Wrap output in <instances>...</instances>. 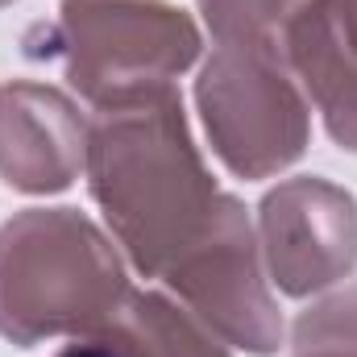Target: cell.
Listing matches in <instances>:
<instances>
[{
    "label": "cell",
    "mask_w": 357,
    "mask_h": 357,
    "mask_svg": "<svg viewBox=\"0 0 357 357\" xmlns=\"http://www.w3.org/2000/svg\"><path fill=\"white\" fill-rule=\"evenodd\" d=\"M129 295L112 241L75 208H25L0 225V337L29 349L100 337Z\"/></svg>",
    "instance_id": "obj_2"
},
{
    "label": "cell",
    "mask_w": 357,
    "mask_h": 357,
    "mask_svg": "<svg viewBox=\"0 0 357 357\" xmlns=\"http://www.w3.org/2000/svg\"><path fill=\"white\" fill-rule=\"evenodd\" d=\"M0 4H13V0H0Z\"/></svg>",
    "instance_id": "obj_14"
},
{
    "label": "cell",
    "mask_w": 357,
    "mask_h": 357,
    "mask_svg": "<svg viewBox=\"0 0 357 357\" xmlns=\"http://www.w3.org/2000/svg\"><path fill=\"white\" fill-rule=\"evenodd\" d=\"M88 158V121L50 84H0V178L29 195L71 187Z\"/></svg>",
    "instance_id": "obj_7"
},
{
    "label": "cell",
    "mask_w": 357,
    "mask_h": 357,
    "mask_svg": "<svg viewBox=\"0 0 357 357\" xmlns=\"http://www.w3.org/2000/svg\"><path fill=\"white\" fill-rule=\"evenodd\" d=\"M33 59H59L96 108L171 88L199 59L195 21L162 0H63L59 21L25 38Z\"/></svg>",
    "instance_id": "obj_3"
},
{
    "label": "cell",
    "mask_w": 357,
    "mask_h": 357,
    "mask_svg": "<svg viewBox=\"0 0 357 357\" xmlns=\"http://www.w3.org/2000/svg\"><path fill=\"white\" fill-rule=\"evenodd\" d=\"M84 171L112 237L150 278L167 274L220 199L175 88L96 108Z\"/></svg>",
    "instance_id": "obj_1"
},
{
    "label": "cell",
    "mask_w": 357,
    "mask_h": 357,
    "mask_svg": "<svg viewBox=\"0 0 357 357\" xmlns=\"http://www.w3.org/2000/svg\"><path fill=\"white\" fill-rule=\"evenodd\" d=\"M295 357H357V354H333V349H320V354H295Z\"/></svg>",
    "instance_id": "obj_13"
},
{
    "label": "cell",
    "mask_w": 357,
    "mask_h": 357,
    "mask_svg": "<svg viewBox=\"0 0 357 357\" xmlns=\"http://www.w3.org/2000/svg\"><path fill=\"white\" fill-rule=\"evenodd\" d=\"M278 50L303 96L320 108L337 146L357 154V54L337 38L324 0H307L278 38Z\"/></svg>",
    "instance_id": "obj_8"
},
{
    "label": "cell",
    "mask_w": 357,
    "mask_h": 357,
    "mask_svg": "<svg viewBox=\"0 0 357 357\" xmlns=\"http://www.w3.org/2000/svg\"><path fill=\"white\" fill-rule=\"evenodd\" d=\"M54 357H121L108 341H100V337H75V345H67V349H59Z\"/></svg>",
    "instance_id": "obj_12"
},
{
    "label": "cell",
    "mask_w": 357,
    "mask_h": 357,
    "mask_svg": "<svg viewBox=\"0 0 357 357\" xmlns=\"http://www.w3.org/2000/svg\"><path fill=\"white\" fill-rule=\"evenodd\" d=\"M162 278L225 345L262 357L282 345V316L266 291L258 241L241 199L220 191L208 225Z\"/></svg>",
    "instance_id": "obj_5"
},
{
    "label": "cell",
    "mask_w": 357,
    "mask_h": 357,
    "mask_svg": "<svg viewBox=\"0 0 357 357\" xmlns=\"http://www.w3.org/2000/svg\"><path fill=\"white\" fill-rule=\"evenodd\" d=\"M303 4L307 0H199L216 42H270V46H278L282 29Z\"/></svg>",
    "instance_id": "obj_10"
},
{
    "label": "cell",
    "mask_w": 357,
    "mask_h": 357,
    "mask_svg": "<svg viewBox=\"0 0 357 357\" xmlns=\"http://www.w3.org/2000/svg\"><path fill=\"white\" fill-rule=\"evenodd\" d=\"M121 357H229L220 337L158 291H133L100 333Z\"/></svg>",
    "instance_id": "obj_9"
},
{
    "label": "cell",
    "mask_w": 357,
    "mask_h": 357,
    "mask_svg": "<svg viewBox=\"0 0 357 357\" xmlns=\"http://www.w3.org/2000/svg\"><path fill=\"white\" fill-rule=\"evenodd\" d=\"M208 142L241 178H270L307 150V96L270 42H216L195 79Z\"/></svg>",
    "instance_id": "obj_4"
},
{
    "label": "cell",
    "mask_w": 357,
    "mask_h": 357,
    "mask_svg": "<svg viewBox=\"0 0 357 357\" xmlns=\"http://www.w3.org/2000/svg\"><path fill=\"white\" fill-rule=\"evenodd\" d=\"M262 258L278 291L303 299L357 266V199L316 175H299L266 191L258 212Z\"/></svg>",
    "instance_id": "obj_6"
},
{
    "label": "cell",
    "mask_w": 357,
    "mask_h": 357,
    "mask_svg": "<svg viewBox=\"0 0 357 357\" xmlns=\"http://www.w3.org/2000/svg\"><path fill=\"white\" fill-rule=\"evenodd\" d=\"M291 345L295 354H357V287L328 295L320 303H312L307 312H299L295 328H291Z\"/></svg>",
    "instance_id": "obj_11"
}]
</instances>
